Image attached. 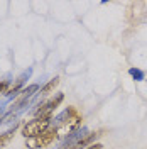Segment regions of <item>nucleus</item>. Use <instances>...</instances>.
<instances>
[{
    "label": "nucleus",
    "mask_w": 147,
    "mask_h": 149,
    "mask_svg": "<svg viewBox=\"0 0 147 149\" xmlns=\"http://www.w3.org/2000/svg\"><path fill=\"white\" fill-rule=\"evenodd\" d=\"M58 137V129L54 125H51L49 129H46L42 134H39L36 137H29L26 139V148L29 149H42V148H47L49 144H53Z\"/></svg>",
    "instance_id": "nucleus-1"
},
{
    "label": "nucleus",
    "mask_w": 147,
    "mask_h": 149,
    "mask_svg": "<svg viewBox=\"0 0 147 149\" xmlns=\"http://www.w3.org/2000/svg\"><path fill=\"white\" fill-rule=\"evenodd\" d=\"M69 127L71 130H78V127L81 125V115L76 112V109L73 107H69V109H66L61 115H58L54 119V127L56 129H59V127Z\"/></svg>",
    "instance_id": "nucleus-2"
},
{
    "label": "nucleus",
    "mask_w": 147,
    "mask_h": 149,
    "mask_svg": "<svg viewBox=\"0 0 147 149\" xmlns=\"http://www.w3.org/2000/svg\"><path fill=\"white\" fill-rule=\"evenodd\" d=\"M51 127V119H32L29 120L24 127H22V136L29 139V137H36L39 134H42L46 129Z\"/></svg>",
    "instance_id": "nucleus-3"
},
{
    "label": "nucleus",
    "mask_w": 147,
    "mask_h": 149,
    "mask_svg": "<svg viewBox=\"0 0 147 149\" xmlns=\"http://www.w3.org/2000/svg\"><path fill=\"white\" fill-rule=\"evenodd\" d=\"M63 100H64V95L63 93H58L54 98H51L47 102H42L36 109V112H34L36 119H51L53 117V112L59 107V103L63 102Z\"/></svg>",
    "instance_id": "nucleus-4"
},
{
    "label": "nucleus",
    "mask_w": 147,
    "mask_h": 149,
    "mask_svg": "<svg viewBox=\"0 0 147 149\" xmlns=\"http://www.w3.org/2000/svg\"><path fill=\"white\" fill-rule=\"evenodd\" d=\"M37 90H39V85H37V83L29 85L27 88H22V90H20V93H19L17 97H15V102L10 105L9 113H14V112L19 110L22 105H26V103H27V100H31V98L34 97V93H36Z\"/></svg>",
    "instance_id": "nucleus-5"
},
{
    "label": "nucleus",
    "mask_w": 147,
    "mask_h": 149,
    "mask_svg": "<svg viewBox=\"0 0 147 149\" xmlns=\"http://www.w3.org/2000/svg\"><path fill=\"white\" fill-rule=\"evenodd\" d=\"M29 76H31V70H27L26 73H22L20 76H19L17 80H15V83L14 85H10L9 86V90L5 92V95L9 97V98H12V97H17L19 93H20V90H22V85H24V81L27 80Z\"/></svg>",
    "instance_id": "nucleus-6"
},
{
    "label": "nucleus",
    "mask_w": 147,
    "mask_h": 149,
    "mask_svg": "<svg viewBox=\"0 0 147 149\" xmlns=\"http://www.w3.org/2000/svg\"><path fill=\"white\" fill-rule=\"evenodd\" d=\"M58 85H59V76H54L53 80H49V81L41 88V92H39L41 93V97H49L51 93L54 92V88L58 86Z\"/></svg>",
    "instance_id": "nucleus-7"
},
{
    "label": "nucleus",
    "mask_w": 147,
    "mask_h": 149,
    "mask_svg": "<svg viewBox=\"0 0 147 149\" xmlns=\"http://www.w3.org/2000/svg\"><path fill=\"white\" fill-rule=\"evenodd\" d=\"M15 127H17V124H14L9 130H5L3 134H0V148H3V146H7L10 142V139L14 137V134H15Z\"/></svg>",
    "instance_id": "nucleus-8"
},
{
    "label": "nucleus",
    "mask_w": 147,
    "mask_h": 149,
    "mask_svg": "<svg viewBox=\"0 0 147 149\" xmlns=\"http://www.w3.org/2000/svg\"><path fill=\"white\" fill-rule=\"evenodd\" d=\"M129 73H130V76H132L135 81H142V80H144V76H146L144 71H142V70H139V68H130Z\"/></svg>",
    "instance_id": "nucleus-9"
},
{
    "label": "nucleus",
    "mask_w": 147,
    "mask_h": 149,
    "mask_svg": "<svg viewBox=\"0 0 147 149\" xmlns=\"http://www.w3.org/2000/svg\"><path fill=\"white\" fill-rule=\"evenodd\" d=\"M9 85H10L9 80H2V81H0V95H2V93L5 95V92L9 90Z\"/></svg>",
    "instance_id": "nucleus-10"
},
{
    "label": "nucleus",
    "mask_w": 147,
    "mask_h": 149,
    "mask_svg": "<svg viewBox=\"0 0 147 149\" xmlns=\"http://www.w3.org/2000/svg\"><path fill=\"white\" fill-rule=\"evenodd\" d=\"M2 112H3V110H2V109H0V117H2Z\"/></svg>",
    "instance_id": "nucleus-11"
}]
</instances>
